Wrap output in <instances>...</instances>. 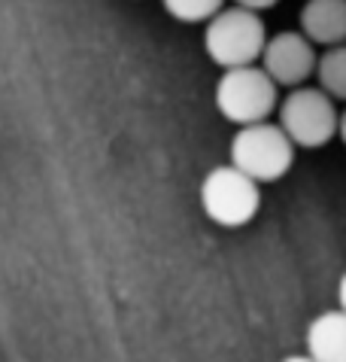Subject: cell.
I'll use <instances>...</instances> for the list:
<instances>
[{"label":"cell","instance_id":"obj_1","mask_svg":"<svg viewBox=\"0 0 346 362\" xmlns=\"http://www.w3.org/2000/svg\"><path fill=\"white\" fill-rule=\"evenodd\" d=\"M277 125L286 132L294 149L328 146L340 132L338 100L313 86H292V92L277 100Z\"/></svg>","mask_w":346,"mask_h":362},{"label":"cell","instance_id":"obj_2","mask_svg":"<svg viewBox=\"0 0 346 362\" xmlns=\"http://www.w3.org/2000/svg\"><path fill=\"white\" fill-rule=\"evenodd\" d=\"M268 40L264 18L246 6H222L207 18L203 28V49L210 62L219 67H237L258 62L261 46Z\"/></svg>","mask_w":346,"mask_h":362},{"label":"cell","instance_id":"obj_3","mask_svg":"<svg viewBox=\"0 0 346 362\" xmlns=\"http://www.w3.org/2000/svg\"><path fill=\"white\" fill-rule=\"evenodd\" d=\"M228 156L231 165L240 168L256 183H277L292 170L294 144L277 122L261 119V122L240 125V132L231 140Z\"/></svg>","mask_w":346,"mask_h":362},{"label":"cell","instance_id":"obj_4","mask_svg":"<svg viewBox=\"0 0 346 362\" xmlns=\"http://www.w3.org/2000/svg\"><path fill=\"white\" fill-rule=\"evenodd\" d=\"M277 83L264 74L261 64H237V67H222V76L216 83V110L222 119L234 125H249L270 119L277 110Z\"/></svg>","mask_w":346,"mask_h":362},{"label":"cell","instance_id":"obj_5","mask_svg":"<svg viewBox=\"0 0 346 362\" xmlns=\"http://www.w3.org/2000/svg\"><path fill=\"white\" fill-rule=\"evenodd\" d=\"M201 207L222 228H240L258 216L261 189L234 165L213 168L201 183Z\"/></svg>","mask_w":346,"mask_h":362},{"label":"cell","instance_id":"obj_6","mask_svg":"<svg viewBox=\"0 0 346 362\" xmlns=\"http://www.w3.org/2000/svg\"><path fill=\"white\" fill-rule=\"evenodd\" d=\"M258 64L277 86H289V88L301 86L313 76V67H316V46H313L301 31H280V34L264 40Z\"/></svg>","mask_w":346,"mask_h":362},{"label":"cell","instance_id":"obj_7","mask_svg":"<svg viewBox=\"0 0 346 362\" xmlns=\"http://www.w3.org/2000/svg\"><path fill=\"white\" fill-rule=\"evenodd\" d=\"M301 34L313 46H340L346 40V0H307L301 9Z\"/></svg>","mask_w":346,"mask_h":362},{"label":"cell","instance_id":"obj_8","mask_svg":"<svg viewBox=\"0 0 346 362\" xmlns=\"http://www.w3.org/2000/svg\"><path fill=\"white\" fill-rule=\"evenodd\" d=\"M307 354L316 362L346 359V317L343 310H325L307 329Z\"/></svg>","mask_w":346,"mask_h":362},{"label":"cell","instance_id":"obj_9","mask_svg":"<svg viewBox=\"0 0 346 362\" xmlns=\"http://www.w3.org/2000/svg\"><path fill=\"white\" fill-rule=\"evenodd\" d=\"M313 74L319 79V88L334 100L346 98V49L340 46H325V52L316 55V67Z\"/></svg>","mask_w":346,"mask_h":362},{"label":"cell","instance_id":"obj_10","mask_svg":"<svg viewBox=\"0 0 346 362\" xmlns=\"http://www.w3.org/2000/svg\"><path fill=\"white\" fill-rule=\"evenodd\" d=\"M167 9L170 18L177 22H186V25H201L216 13V9L225 6V0H161Z\"/></svg>","mask_w":346,"mask_h":362},{"label":"cell","instance_id":"obj_11","mask_svg":"<svg viewBox=\"0 0 346 362\" xmlns=\"http://www.w3.org/2000/svg\"><path fill=\"white\" fill-rule=\"evenodd\" d=\"M237 6H246V9H256V13H264V9H273L280 0H234Z\"/></svg>","mask_w":346,"mask_h":362}]
</instances>
